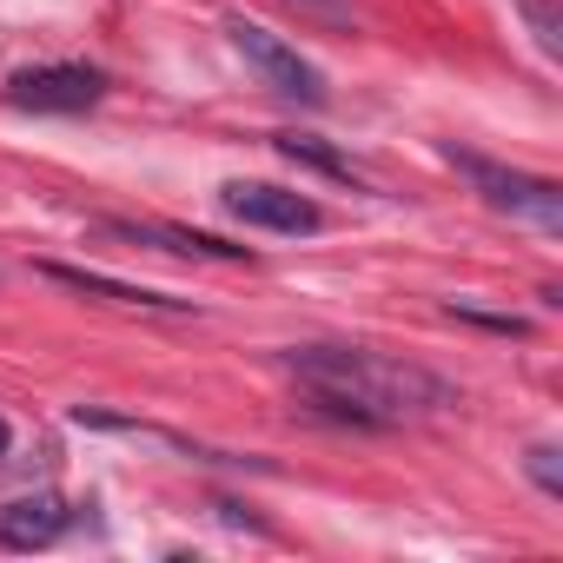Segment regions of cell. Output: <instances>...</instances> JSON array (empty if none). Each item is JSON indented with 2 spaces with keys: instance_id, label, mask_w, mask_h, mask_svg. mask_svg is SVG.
I'll return each instance as SVG.
<instances>
[{
  "instance_id": "6",
  "label": "cell",
  "mask_w": 563,
  "mask_h": 563,
  "mask_svg": "<svg viewBox=\"0 0 563 563\" xmlns=\"http://www.w3.org/2000/svg\"><path fill=\"white\" fill-rule=\"evenodd\" d=\"M100 239H126V245H153V252H173V258H219V265H239L252 258L245 245H225L212 232H186V225H166V219H93Z\"/></svg>"
},
{
  "instance_id": "4",
  "label": "cell",
  "mask_w": 563,
  "mask_h": 563,
  "mask_svg": "<svg viewBox=\"0 0 563 563\" xmlns=\"http://www.w3.org/2000/svg\"><path fill=\"white\" fill-rule=\"evenodd\" d=\"M219 206H225L239 225L286 232V239H312V232L325 225L319 199H306V192H286V186H265V179H225V186H219Z\"/></svg>"
},
{
  "instance_id": "7",
  "label": "cell",
  "mask_w": 563,
  "mask_h": 563,
  "mask_svg": "<svg viewBox=\"0 0 563 563\" xmlns=\"http://www.w3.org/2000/svg\"><path fill=\"white\" fill-rule=\"evenodd\" d=\"M67 523H74L67 497H54V490L14 497V504H0V550H41V543H54Z\"/></svg>"
},
{
  "instance_id": "9",
  "label": "cell",
  "mask_w": 563,
  "mask_h": 563,
  "mask_svg": "<svg viewBox=\"0 0 563 563\" xmlns=\"http://www.w3.org/2000/svg\"><path fill=\"white\" fill-rule=\"evenodd\" d=\"M510 8L523 14L537 54H543V60H563V8H556V0H510Z\"/></svg>"
},
{
  "instance_id": "5",
  "label": "cell",
  "mask_w": 563,
  "mask_h": 563,
  "mask_svg": "<svg viewBox=\"0 0 563 563\" xmlns=\"http://www.w3.org/2000/svg\"><path fill=\"white\" fill-rule=\"evenodd\" d=\"M107 100V74L80 67V60H54V67H21L8 80V107L21 113H87Z\"/></svg>"
},
{
  "instance_id": "1",
  "label": "cell",
  "mask_w": 563,
  "mask_h": 563,
  "mask_svg": "<svg viewBox=\"0 0 563 563\" xmlns=\"http://www.w3.org/2000/svg\"><path fill=\"white\" fill-rule=\"evenodd\" d=\"M278 365L299 385L312 418H332L345 431H398L451 405V385L438 372L372 352V345H292V352H278Z\"/></svg>"
},
{
  "instance_id": "8",
  "label": "cell",
  "mask_w": 563,
  "mask_h": 563,
  "mask_svg": "<svg viewBox=\"0 0 563 563\" xmlns=\"http://www.w3.org/2000/svg\"><path fill=\"white\" fill-rule=\"evenodd\" d=\"M54 286L67 292H93V299H113V306H140V312H192V299H166V292H146V286H126V278H107V272H87V265H41Z\"/></svg>"
},
{
  "instance_id": "12",
  "label": "cell",
  "mask_w": 563,
  "mask_h": 563,
  "mask_svg": "<svg viewBox=\"0 0 563 563\" xmlns=\"http://www.w3.org/2000/svg\"><path fill=\"white\" fill-rule=\"evenodd\" d=\"M451 319H464V325H484V332H510V339H523V332H530L517 312H484V306H464V299H451Z\"/></svg>"
},
{
  "instance_id": "2",
  "label": "cell",
  "mask_w": 563,
  "mask_h": 563,
  "mask_svg": "<svg viewBox=\"0 0 563 563\" xmlns=\"http://www.w3.org/2000/svg\"><path fill=\"white\" fill-rule=\"evenodd\" d=\"M444 159L484 192V206H497V212H510V219H530L537 232H563V186H556V179H543V173H517V166H497V159H484V153H457V146H444Z\"/></svg>"
},
{
  "instance_id": "3",
  "label": "cell",
  "mask_w": 563,
  "mask_h": 563,
  "mask_svg": "<svg viewBox=\"0 0 563 563\" xmlns=\"http://www.w3.org/2000/svg\"><path fill=\"white\" fill-rule=\"evenodd\" d=\"M225 34H232V47L245 54V67H252L272 93H286V100H299V107H325V100H332L325 74H319L286 34H272V27H258V21H245V14H232Z\"/></svg>"
},
{
  "instance_id": "14",
  "label": "cell",
  "mask_w": 563,
  "mask_h": 563,
  "mask_svg": "<svg viewBox=\"0 0 563 563\" xmlns=\"http://www.w3.org/2000/svg\"><path fill=\"white\" fill-rule=\"evenodd\" d=\"M0 451H8V424H0Z\"/></svg>"
},
{
  "instance_id": "13",
  "label": "cell",
  "mask_w": 563,
  "mask_h": 563,
  "mask_svg": "<svg viewBox=\"0 0 563 563\" xmlns=\"http://www.w3.org/2000/svg\"><path fill=\"white\" fill-rule=\"evenodd\" d=\"M299 8H306V14H325V21H352L345 0H299Z\"/></svg>"
},
{
  "instance_id": "11",
  "label": "cell",
  "mask_w": 563,
  "mask_h": 563,
  "mask_svg": "<svg viewBox=\"0 0 563 563\" xmlns=\"http://www.w3.org/2000/svg\"><path fill=\"white\" fill-rule=\"evenodd\" d=\"M523 471L537 477V490H543V497H563V464H556V444H530V451H523Z\"/></svg>"
},
{
  "instance_id": "10",
  "label": "cell",
  "mask_w": 563,
  "mask_h": 563,
  "mask_svg": "<svg viewBox=\"0 0 563 563\" xmlns=\"http://www.w3.org/2000/svg\"><path fill=\"white\" fill-rule=\"evenodd\" d=\"M278 153H286V159H306V166H319V173H332V179H352V159L332 153V146L312 140V133H278Z\"/></svg>"
}]
</instances>
